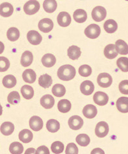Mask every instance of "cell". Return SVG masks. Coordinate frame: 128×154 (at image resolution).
Segmentation results:
<instances>
[{"label": "cell", "instance_id": "1", "mask_svg": "<svg viewBox=\"0 0 128 154\" xmlns=\"http://www.w3.org/2000/svg\"><path fill=\"white\" fill-rule=\"evenodd\" d=\"M76 75L75 68L71 65L66 64L61 66L58 71V76L63 81H69L74 79Z\"/></svg>", "mask_w": 128, "mask_h": 154}, {"label": "cell", "instance_id": "2", "mask_svg": "<svg viewBox=\"0 0 128 154\" xmlns=\"http://www.w3.org/2000/svg\"><path fill=\"white\" fill-rule=\"evenodd\" d=\"M40 4L37 0H29L23 6V11L27 15H34L39 11Z\"/></svg>", "mask_w": 128, "mask_h": 154}, {"label": "cell", "instance_id": "3", "mask_svg": "<svg viewBox=\"0 0 128 154\" xmlns=\"http://www.w3.org/2000/svg\"><path fill=\"white\" fill-rule=\"evenodd\" d=\"M101 28L96 24H92L89 25L84 30V33L86 37L92 39L97 38L101 34Z\"/></svg>", "mask_w": 128, "mask_h": 154}, {"label": "cell", "instance_id": "4", "mask_svg": "<svg viewBox=\"0 0 128 154\" xmlns=\"http://www.w3.org/2000/svg\"><path fill=\"white\" fill-rule=\"evenodd\" d=\"M107 15V12L106 8L101 7L97 6L95 7L92 12V17L94 21L97 22H101L106 18Z\"/></svg>", "mask_w": 128, "mask_h": 154}, {"label": "cell", "instance_id": "5", "mask_svg": "<svg viewBox=\"0 0 128 154\" xmlns=\"http://www.w3.org/2000/svg\"><path fill=\"white\" fill-rule=\"evenodd\" d=\"M113 82L111 76L107 73L99 74L97 77V83L98 85L103 88H109Z\"/></svg>", "mask_w": 128, "mask_h": 154}, {"label": "cell", "instance_id": "6", "mask_svg": "<svg viewBox=\"0 0 128 154\" xmlns=\"http://www.w3.org/2000/svg\"><path fill=\"white\" fill-rule=\"evenodd\" d=\"M109 132L108 124L105 122H101L97 124L95 127V134L98 137H106Z\"/></svg>", "mask_w": 128, "mask_h": 154}, {"label": "cell", "instance_id": "7", "mask_svg": "<svg viewBox=\"0 0 128 154\" xmlns=\"http://www.w3.org/2000/svg\"><path fill=\"white\" fill-rule=\"evenodd\" d=\"M38 28L39 30L44 33H48L54 28V23L49 18L42 19L39 22Z\"/></svg>", "mask_w": 128, "mask_h": 154}, {"label": "cell", "instance_id": "8", "mask_svg": "<svg viewBox=\"0 0 128 154\" xmlns=\"http://www.w3.org/2000/svg\"><path fill=\"white\" fill-rule=\"evenodd\" d=\"M83 119L79 116H73L68 120V125L70 128L74 131H78L83 126Z\"/></svg>", "mask_w": 128, "mask_h": 154}, {"label": "cell", "instance_id": "9", "mask_svg": "<svg viewBox=\"0 0 128 154\" xmlns=\"http://www.w3.org/2000/svg\"><path fill=\"white\" fill-rule=\"evenodd\" d=\"M109 100V97L106 93L98 91L95 93L93 96V101L94 102L98 105L104 106L106 105Z\"/></svg>", "mask_w": 128, "mask_h": 154}, {"label": "cell", "instance_id": "10", "mask_svg": "<svg viewBox=\"0 0 128 154\" xmlns=\"http://www.w3.org/2000/svg\"><path fill=\"white\" fill-rule=\"evenodd\" d=\"M27 39L32 45H38L42 41V36L39 32L35 30H30L27 33Z\"/></svg>", "mask_w": 128, "mask_h": 154}, {"label": "cell", "instance_id": "11", "mask_svg": "<svg viewBox=\"0 0 128 154\" xmlns=\"http://www.w3.org/2000/svg\"><path fill=\"white\" fill-rule=\"evenodd\" d=\"M29 125L30 128L34 131L37 132L39 131L43 127V122L42 119L37 116H32L29 121Z\"/></svg>", "mask_w": 128, "mask_h": 154}, {"label": "cell", "instance_id": "12", "mask_svg": "<svg viewBox=\"0 0 128 154\" xmlns=\"http://www.w3.org/2000/svg\"><path fill=\"white\" fill-rule=\"evenodd\" d=\"M71 21H72V19L70 14L66 12H61L59 14L58 16V23L59 26L62 27H67L68 26Z\"/></svg>", "mask_w": 128, "mask_h": 154}, {"label": "cell", "instance_id": "13", "mask_svg": "<svg viewBox=\"0 0 128 154\" xmlns=\"http://www.w3.org/2000/svg\"><path fill=\"white\" fill-rule=\"evenodd\" d=\"M80 92H81L83 94L86 96H89L92 94L95 89V86L93 82L89 80H86L84 81L82 84H80Z\"/></svg>", "mask_w": 128, "mask_h": 154}, {"label": "cell", "instance_id": "14", "mask_svg": "<svg viewBox=\"0 0 128 154\" xmlns=\"http://www.w3.org/2000/svg\"><path fill=\"white\" fill-rule=\"evenodd\" d=\"M14 12V7L11 3L5 2L0 5V15L5 17H10Z\"/></svg>", "mask_w": 128, "mask_h": 154}, {"label": "cell", "instance_id": "15", "mask_svg": "<svg viewBox=\"0 0 128 154\" xmlns=\"http://www.w3.org/2000/svg\"><path fill=\"white\" fill-rule=\"evenodd\" d=\"M83 113L84 117H86V118L93 119L97 114V109L95 105L88 104L84 107L83 110Z\"/></svg>", "mask_w": 128, "mask_h": 154}, {"label": "cell", "instance_id": "16", "mask_svg": "<svg viewBox=\"0 0 128 154\" xmlns=\"http://www.w3.org/2000/svg\"><path fill=\"white\" fill-rule=\"evenodd\" d=\"M104 54L108 59H113L118 55V52L116 50L115 45L110 44L107 45L104 50Z\"/></svg>", "mask_w": 128, "mask_h": 154}, {"label": "cell", "instance_id": "17", "mask_svg": "<svg viewBox=\"0 0 128 154\" xmlns=\"http://www.w3.org/2000/svg\"><path fill=\"white\" fill-rule=\"evenodd\" d=\"M40 103L45 109H50L54 107L55 104V100L53 98V96L50 94H46L41 98Z\"/></svg>", "mask_w": 128, "mask_h": 154}, {"label": "cell", "instance_id": "18", "mask_svg": "<svg viewBox=\"0 0 128 154\" xmlns=\"http://www.w3.org/2000/svg\"><path fill=\"white\" fill-rule=\"evenodd\" d=\"M117 108L122 113L128 112V98L120 97L118 98L116 102Z\"/></svg>", "mask_w": 128, "mask_h": 154}, {"label": "cell", "instance_id": "19", "mask_svg": "<svg viewBox=\"0 0 128 154\" xmlns=\"http://www.w3.org/2000/svg\"><path fill=\"white\" fill-rule=\"evenodd\" d=\"M23 79L27 83L33 84L36 80V73L33 69H26L23 73Z\"/></svg>", "mask_w": 128, "mask_h": 154}, {"label": "cell", "instance_id": "20", "mask_svg": "<svg viewBox=\"0 0 128 154\" xmlns=\"http://www.w3.org/2000/svg\"><path fill=\"white\" fill-rule=\"evenodd\" d=\"M41 62L42 65L45 67H51L55 65L56 62V59L54 55L51 54H46L42 57Z\"/></svg>", "mask_w": 128, "mask_h": 154}, {"label": "cell", "instance_id": "21", "mask_svg": "<svg viewBox=\"0 0 128 154\" xmlns=\"http://www.w3.org/2000/svg\"><path fill=\"white\" fill-rule=\"evenodd\" d=\"M34 59V57L32 52L29 51H26L22 54L21 59V64L23 67H28L30 66Z\"/></svg>", "mask_w": 128, "mask_h": 154}, {"label": "cell", "instance_id": "22", "mask_svg": "<svg viewBox=\"0 0 128 154\" xmlns=\"http://www.w3.org/2000/svg\"><path fill=\"white\" fill-rule=\"evenodd\" d=\"M73 19L79 23H84L87 19V13L83 9H77L73 13Z\"/></svg>", "mask_w": 128, "mask_h": 154}, {"label": "cell", "instance_id": "23", "mask_svg": "<svg viewBox=\"0 0 128 154\" xmlns=\"http://www.w3.org/2000/svg\"><path fill=\"white\" fill-rule=\"evenodd\" d=\"M115 45L118 54L120 55L128 54V45L125 41L121 39H118L116 41Z\"/></svg>", "mask_w": 128, "mask_h": 154}, {"label": "cell", "instance_id": "24", "mask_svg": "<svg viewBox=\"0 0 128 154\" xmlns=\"http://www.w3.org/2000/svg\"><path fill=\"white\" fill-rule=\"evenodd\" d=\"M81 55L80 48L77 46H72L68 49V56L70 59L77 60Z\"/></svg>", "mask_w": 128, "mask_h": 154}, {"label": "cell", "instance_id": "25", "mask_svg": "<svg viewBox=\"0 0 128 154\" xmlns=\"http://www.w3.org/2000/svg\"><path fill=\"white\" fill-rule=\"evenodd\" d=\"M19 139L23 143H28L32 140L33 134L28 129L22 130L20 134H19Z\"/></svg>", "mask_w": 128, "mask_h": 154}, {"label": "cell", "instance_id": "26", "mask_svg": "<svg viewBox=\"0 0 128 154\" xmlns=\"http://www.w3.org/2000/svg\"><path fill=\"white\" fill-rule=\"evenodd\" d=\"M104 28L108 33H113L117 31L118 25L117 22L113 19H108L104 24Z\"/></svg>", "mask_w": 128, "mask_h": 154}, {"label": "cell", "instance_id": "27", "mask_svg": "<svg viewBox=\"0 0 128 154\" xmlns=\"http://www.w3.org/2000/svg\"><path fill=\"white\" fill-rule=\"evenodd\" d=\"M14 131V125L11 122H4L1 125L0 131L5 136H10Z\"/></svg>", "mask_w": 128, "mask_h": 154}, {"label": "cell", "instance_id": "28", "mask_svg": "<svg viewBox=\"0 0 128 154\" xmlns=\"http://www.w3.org/2000/svg\"><path fill=\"white\" fill-rule=\"evenodd\" d=\"M2 83L5 88H12L16 85L17 80L16 77L12 75H8L3 78Z\"/></svg>", "mask_w": 128, "mask_h": 154}, {"label": "cell", "instance_id": "29", "mask_svg": "<svg viewBox=\"0 0 128 154\" xmlns=\"http://www.w3.org/2000/svg\"><path fill=\"white\" fill-rule=\"evenodd\" d=\"M58 7V3L55 0H45L43 8L47 13H53Z\"/></svg>", "mask_w": 128, "mask_h": 154}, {"label": "cell", "instance_id": "30", "mask_svg": "<svg viewBox=\"0 0 128 154\" xmlns=\"http://www.w3.org/2000/svg\"><path fill=\"white\" fill-rule=\"evenodd\" d=\"M58 110L61 112L67 113L70 110L71 107H72V105H71V103L68 100L63 99L59 101L58 105Z\"/></svg>", "mask_w": 128, "mask_h": 154}, {"label": "cell", "instance_id": "31", "mask_svg": "<svg viewBox=\"0 0 128 154\" xmlns=\"http://www.w3.org/2000/svg\"><path fill=\"white\" fill-rule=\"evenodd\" d=\"M21 92L23 97L27 100H30L34 95V89H33L32 87L28 85H25L22 87L21 89Z\"/></svg>", "mask_w": 128, "mask_h": 154}, {"label": "cell", "instance_id": "32", "mask_svg": "<svg viewBox=\"0 0 128 154\" xmlns=\"http://www.w3.org/2000/svg\"><path fill=\"white\" fill-rule=\"evenodd\" d=\"M8 39L11 41H16L20 36V33L18 29L15 27H11L8 30L7 33Z\"/></svg>", "mask_w": 128, "mask_h": 154}, {"label": "cell", "instance_id": "33", "mask_svg": "<svg viewBox=\"0 0 128 154\" xmlns=\"http://www.w3.org/2000/svg\"><path fill=\"white\" fill-rule=\"evenodd\" d=\"M52 77L48 74H45L41 75L39 79V84L43 88H50V86L52 84Z\"/></svg>", "mask_w": 128, "mask_h": 154}, {"label": "cell", "instance_id": "34", "mask_svg": "<svg viewBox=\"0 0 128 154\" xmlns=\"http://www.w3.org/2000/svg\"><path fill=\"white\" fill-rule=\"evenodd\" d=\"M46 128L50 132L55 133L60 128V123L56 119H51L46 123Z\"/></svg>", "mask_w": 128, "mask_h": 154}, {"label": "cell", "instance_id": "35", "mask_svg": "<svg viewBox=\"0 0 128 154\" xmlns=\"http://www.w3.org/2000/svg\"><path fill=\"white\" fill-rule=\"evenodd\" d=\"M52 93L56 97H63L66 93V89L62 84H55L52 88Z\"/></svg>", "mask_w": 128, "mask_h": 154}, {"label": "cell", "instance_id": "36", "mask_svg": "<svg viewBox=\"0 0 128 154\" xmlns=\"http://www.w3.org/2000/svg\"><path fill=\"white\" fill-rule=\"evenodd\" d=\"M9 150L12 154H21L23 152V146L20 143L14 142L11 144Z\"/></svg>", "mask_w": 128, "mask_h": 154}, {"label": "cell", "instance_id": "37", "mask_svg": "<svg viewBox=\"0 0 128 154\" xmlns=\"http://www.w3.org/2000/svg\"><path fill=\"white\" fill-rule=\"evenodd\" d=\"M8 102L11 105H16L20 102L21 98L20 94L17 91H12L9 93L7 97Z\"/></svg>", "mask_w": 128, "mask_h": 154}, {"label": "cell", "instance_id": "38", "mask_svg": "<svg viewBox=\"0 0 128 154\" xmlns=\"http://www.w3.org/2000/svg\"><path fill=\"white\" fill-rule=\"evenodd\" d=\"M76 141L81 146H87L90 143V138L87 134H79L76 137Z\"/></svg>", "mask_w": 128, "mask_h": 154}, {"label": "cell", "instance_id": "39", "mask_svg": "<svg viewBox=\"0 0 128 154\" xmlns=\"http://www.w3.org/2000/svg\"><path fill=\"white\" fill-rule=\"evenodd\" d=\"M117 65L122 72H128V58L122 57L117 60Z\"/></svg>", "mask_w": 128, "mask_h": 154}, {"label": "cell", "instance_id": "40", "mask_svg": "<svg viewBox=\"0 0 128 154\" xmlns=\"http://www.w3.org/2000/svg\"><path fill=\"white\" fill-rule=\"evenodd\" d=\"M64 146L63 143L60 141H55L52 143L51 146L52 152L55 154H59V153H62L64 151Z\"/></svg>", "mask_w": 128, "mask_h": 154}, {"label": "cell", "instance_id": "41", "mask_svg": "<svg viewBox=\"0 0 128 154\" xmlns=\"http://www.w3.org/2000/svg\"><path fill=\"white\" fill-rule=\"evenodd\" d=\"M79 73L80 76L83 77H88L91 75L92 73V69L91 67L88 65H83L79 67Z\"/></svg>", "mask_w": 128, "mask_h": 154}, {"label": "cell", "instance_id": "42", "mask_svg": "<svg viewBox=\"0 0 128 154\" xmlns=\"http://www.w3.org/2000/svg\"><path fill=\"white\" fill-rule=\"evenodd\" d=\"M10 67V62L7 58L0 57V72L7 71Z\"/></svg>", "mask_w": 128, "mask_h": 154}, {"label": "cell", "instance_id": "43", "mask_svg": "<svg viewBox=\"0 0 128 154\" xmlns=\"http://www.w3.org/2000/svg\"><path fill=\"white\" fill-rule=\"evenodd\" d=\"M65 153L66 154H77L79 153V150L76 144L73 143H69L66 146Z\"/></svg>", "mask_w": 128, "mask_h": 154}, {"label": "cell", "instance_id": "44", "mask_svg": "<svg viewBox=\"0 0 128 154\" xmlns=\"http://www.w3.org/2000/svg\"><path fill=\"white\" fill-rule=\"evenodd\" d=\"M118 88H119L120 92L122 94H126V95L128 94V80H125L122 81L119 84Z\"/></svg>", "mask_w": 128, "mask_h": 154}, {"label": "cell", "instance_id": "45", "mask_svg": "<svg viewBox=\"0 0 128 154\" xmlns=\"http://www.w3.org/2000/svg\"><path fill=\"white\" fill-rule=\"evenodd\" d=\"M36 153H42V154H50V151L48 148L45 146H41L37 149V151L36 152Z\"/></svg>", "mask_w": 128, "mask_h": 154}, {"label": "cell", "instance_id": "46", "mask_svg": "<svg viewBox=\"0 0 128 154\" xmlns=\"http://www.w3.org/2000/svg\"><path fill=\"white\" fill-rule=\"evenodd\" d=\"M91 153H95V154H98V153H104V152L102 150H101V148H95V149H94V150H93V151H92V152H91Z\"/></svg>", "mask_w": 128, "mask_h": 154}, {"label": "cell", "instance_id": "47", "mask_svg": "<svg viewBox=\"0 0 128 154\" xmlns=\"http://www.w3.org/2000/svg\"><path fill=\"white\" fill-rule=\"evenodd\" d=\"M5 50V46L2 42L0 41V54H2Z\"/></svg>", "mask_w": 128, "mask_h": 154}, {"label": "cell", "instance_id": "48", "mask_svg": "<svg viewBox=\"0 0 128 154\" xmlns=\"http://www.w3.org/2000/svg\"><path fill=\"white\" fill-rule=\"evenodd\" d=\"M36 153V151L34 148H28V150L25 152V153Z\"/></svg>", "mask_w": 128, "mask_h": 154}, {"label": "cell", "instance_id": "49", "mask_svg": "<svg viewBox=\"0 0 128 154\" xmlns=\"http://www.w3.org/2000/svg\"><path fill=\"white\" fill-rule=\"evenodd\" d=\"M2 112H3V108H2V105L0 104V116H2Z\"/></svg>", "mask_w": 128, "mask_h": 154}, {"label": "cell", "instance_id": "50", "mask_svg": "<svg viewBox=\"0 0 128 154\" xmlns=\"http://www.w3.org/2000/svg\"><path fill=\"white\" fill-rule=\"evenodd\" d=\"M126 1H128V0H126Z\"/></svg>", "mask_w": 128, "mask_h": 154}]
</instances>
